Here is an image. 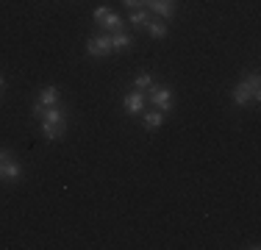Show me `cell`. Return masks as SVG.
<instances>
[{"mask_svg":"<svg viewBox=\"0 0 261 250\" xmlns=\"http://www.w3.org/2000/svg\"><path fill=\"white\" fill-rule=\"evenodd\" d=\"M145 103H147V97L142 95V92H130V95H125V100H122V106H125V114H128V117H142V111H145Z\"/></svg>","mask_w":261,"mask_h":250,"instance_id":"5","label":"cell"},{"mask_svg":"<svg viewBox=\"0 0 261 250\" xmlns=\"http://www.w3.org/2000/svg\"><path fill=\"white\" fill-rule=\"evenodd\" d=\"M20 178H22V167L17 164L14 159H9V161H3V164H0V181L14 184V181H20Z\"/></svg>","mask_w":261,"mask_h":250,"instance_id":"6","label":"cell"},{"mask_svg":"<svg viewBox=\"0 0 261 250\" xmlns=\"http://www.w3.org/2000/svg\"><path fill=\"white\" fill-rule=\"evenodd\" d=\"M147 31H150L153 39H164V36H167V22H161L159 17H150V22H147Z\"/></svg>","mask_w":261,"mask_h":250,"instance_id":"13","label":"cell"},{"mask_svg":"<svg viewBox=\"0 0 261 250\" xmlns=\"http://www.w3.org/2000/svg\"><path fill=\"white\" fill-rule=\"evenodd\" d=\"M142 125H145L147 131H156L164 125V111L153 109V111H142Z\"/></svg>","mask_w":261,"mask_h":250,"instance_id":"12","label":"cell"},{"mask_svg":"<svg viewBox=\"0 0 261 250\" xmlns=\"http://www.w3.org/2000/svg\"><path fill=\"white\" fill-rule=\"evenodd\" d=\"M150 17H153V14H150L147 9H130V14H128V20H125V22L134 25V31H139V28H147Z\"/></svg>","mask_w":261,"mask_h":250,"instance_id":"11","label":"cell"},{"mask_svg":"<svg viewBox=\"0 0 261 250\" xmlns=\"http://www.w3.org/2000/svg\"><path fill=\"white\" fill-rule=\"evenodd\" d=\"M109 11H111L109 6H100V9H95V14H92V20H95L97 25H100V22H103V17L109 14Z\"/></svg>","mask_w":261,"mask_h":250,"instance_id":"17","label":"cell"},{"mask_svg":"<svg viewBox=\"0 0 261 250\" xmlns=\"http://www.w3.org/2000/svg\"><path fill=\"white\" fill-rule=\"evenodd\" d=\"M120 3L128 9H145V0H120Z\"/></svg>","mask_w":261,"mask_h":250,"instance_id":"18","label":"cell"},{"mask_svg":"<svg viewBox=\"0 0 261 250\" xmlns=\"http://www.w3.org/2000/svg\"><path fill=\"white\" fill-rule=\"evenodd\" d=\"M130 45H134V36L128 31H114L111 34V53H125Z\"/></svg>","mask_w":261,"mask_h":250,"instance_id":"7","label":"cell"},{"mask_svg":"<svg viewBox=\"0 0 261 250\" xmlns=\"http://www.w3.org/2000/svg\"><path fill=\"white\" fill-rule=\"evenodd\" d=\"M153 84H156V81H153L150 72H139V75L134 78V89H150Z\"/></svg>","mask_w":261,"mask_h":250,"instance_id":"15","label":"cell"},{"mask_svg":"<svg viewBox=\"0 0 261 250\" xmlns=\"http://www.w3.org/2000/svg\"><path fill=\"white\" fill-rule=\"evenodd\" d=\"M245 81L250 84V89L256 92V95L261 97V81H258V72H250V75H245Z\"/></svg>","mask_w":261,"mask_h":250,"instance_id":"16","label":"cell"},{"mask_svg":"<svg viewBox=\"0 0 261 250\" xmlns=\"http://www.w3.org/2000/svg\"><path fill=\"white\" fill-rule=\"evenodd\" d=\"M11 159V150H0V164H3V161H9Z\"/></svg>","mask_w":261,"mask_h":250,"instance_id":"19","label":"cell"},{"mask_svg":"<svg viewBox=\"0 0 261 250\" xmlns=\"http://www.w3.org/2000/svg\"><path fill=\"white\" fill-rule=\"evenodd\" d=\"M3 86H6V78L0 75V95H3Z\"/></svg>","mask_w":261,"mask_h":250,"instance_id":"20","label":"cell"},{"mask_svg":"<svg viewBox=\"0 0 261 250\" xmlns=\"http://www.w3.org/2000/svg\"><path fill=\"white\" fill-rule=\"evenodd\" d=\"M39 128H42V136H45L47 142H56V139H61V134H64L67 125L64 122H45V120H42Z\"/></svg>","mask_w":261,"mask_h":250,"instance_id":"10","label":"cell"},{"mask_svg":"<svg viewBox=\"0 0 261 250\" xmlns=\"http://www.w3.org/2000/svg\"><path fill=\"white\" fill-rule=\"evenodd\" d=\"M59 97H61L59 86H45V89L39 92V97H36V103H39L42 109H50V106H59Z\"/></svg>","mask_w":261,"mask_h":250,"instance_id":"8","label":"cell"},{"mask_svg":"<svg viewBox=\"0 0 261 250\" xmlns=\"http://www.w3.org/2000/svg\"><path fill=\"white\" fill-rule=\"evenodd\" d=\"M150 103H153V109H159L167 114V111L172 109V89L164 84H153L150 86Z\"/></svg>","mask_w":261,"mask_h":250,"instance_id":"1","label":"cell"},{"mask_svg":"<svg viewBox=\"0 0 261 250\" xmlns=\"http://www.w3.org/2000/svg\"><path fill=\"white\" fill-rule=\"evenodd\" d=\"M100 28L106 31V34H114V31H125V20H122V17L117 14V11H109V14L103 17Z\"/></svg>","mask_w":261,"mask_h":250,"instance_id":"9","label":"cell"},{"mask_svg":"<svg viewBox=\"0 0 261 250\" xmlns=\"http://www.w3.org/2000/svg\"><path fill=\"white\" fill-rule=\"evenodd\" d=\"M231 97H233V103H236V106H239V109H245V106H247V103H250V100H258V95H256V92H253V89H250V84H247V81H245V78H242V81H239V84H236V86H233V92H231Z\"/></svg>","mask_w":261,"mask_h":250,"instance_id":"4","label":"cell"},{"mask_svg":"<svg viewBox=\"0 0 261 250\" xmlns=\"http://www.w3.org/2000/svg\"><path fill=\"white\" fill-rule=\"evenodd\" d=\"M42 120H45V122H64V125H67V117H64V111H61V106H50V109H45ZM42 120H39V122H42Z\"/></svg>","mask_w":261,"mask_h":250,"instance_id":"14","label":"cell"},{"mask_svg":"<svg viewBox=\"0 0 261 250\" xmlns=\"http://www.w3.org/2000/svg\"><path fill=\"white\" fill-rule=\"evenodd\" d=\"M145 9L159 20H172L175 14V0H145Z\"/></svg>","mask_w":261,"mask_h":250,"instance_id":"3","label":"cell"},{"mask_svg":"<svg viewBox=\"0 0 261 250\" xmlns=\"http://www.w3.org/2000/svg\"><path fill=\"white\" fill-rule=\"evenodd\" d=\"M111 53V34H100V36H89L86 39V56L92 59H103Z\"/></svg>","mask_w":261,"mask_h":250,"instance_id":"2","label":"cell"}]
</instances>
